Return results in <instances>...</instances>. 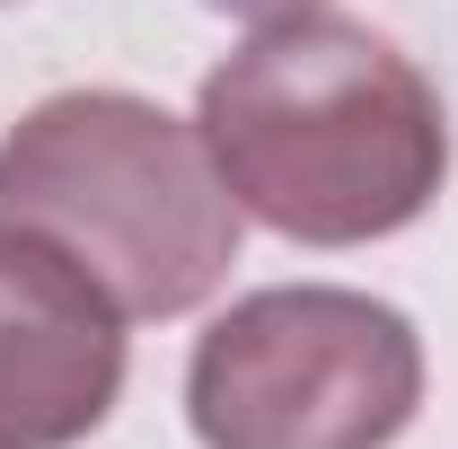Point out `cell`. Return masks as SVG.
Returning a JSON list of instances; mask_svg holds the SVG:
<instances>
[{"mask_svg":"<svg viewBox=\"0 0 458 449\" xmlns=\"http://www.w3.org/2000/svg\"><path fill=\"white\" fill-rule=\"evenodd\" d=\"M194 132L229 203L300 247H370L423 221L450 176L441 89L335 9L256 27L203 80Z\"/></svg>","mask_w":458,"mask_h":449,"instance_id":"1","label":"cell"},{"mask_svg":"<svg viewBox=\"0 0 458 449\" xmlns=\"http://www.w3.org/2000/svg\"><path fill=\"white\" fill-rule=\"evenodd\" d=\"M0 221L62 247L123 318H185L238 265V203L203 132L132 89H62L18 114Z\"/></svg>","mask_w":458,"mask_h":449,"instance_id":"2","label":"cell"},{"mask_svg":"<svg viewBox=\"0 0 458 449\" xmlns=\"http://www.w3.org/2000/svg\"><path fill=\"white\" fill-rule=\"evenodd\" d=\"M423 405V343L388 300L291 282L256 291L185 361L203 449H388Z\"/></svg>","mask_w":458,"mask_h":449,"instance_id":"3","label":"cell"},{"mask_svg":"<svg viewBox=\"0 0 458 449\" xmlns=\"http://www.w3.org/2000/svg\"><path fill=\"white\" fill-rule=\"evenodd\" d=\"M123 396V309L36 229L0 221V449H71Z\"/></svg>","mask_w":458,"mask_h":449,"instance_id":"4","label":"cell"},{"mask_svg":"<svg viewBox=\"0 0 458 449\" xmlns=\"http://www.w3.org/2000/svg\"><path fill=\"white\" fill-rule=\"evenodd\" d=\"M203 9H221V18H247V27H274V18H300V9H318V0H203Z\"/></svg>","mask_w":458,"mask_h":449,"instance_id":"5","label":"cell"}]
</instances>
